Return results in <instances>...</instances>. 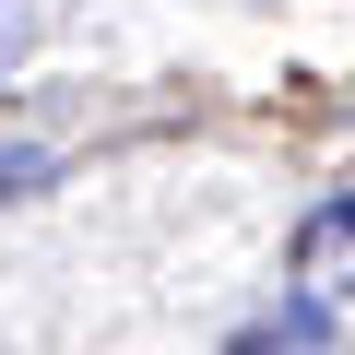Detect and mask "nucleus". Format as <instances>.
<instances>
[{
    "mask_svg": "<svg viewBox=\"0 0 355 355\" xmlns=\"http://www.w3.org/2000/svg\"><path fill=\"white\" fill-rule=\"evenodd\" d=\"M296 272H308V284H355V190L308 214V237H296Z\"/></svg>",
    "mask_w": 355,
    "mask_h": 355,
    "instance_id": "nucleus-1",
    "label": "nucleus"
}]
</instances>
